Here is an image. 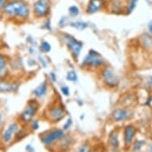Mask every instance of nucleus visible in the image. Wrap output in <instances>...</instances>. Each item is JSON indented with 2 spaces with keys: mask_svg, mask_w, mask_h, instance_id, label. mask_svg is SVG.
Segmentation results:
<instances>
[{
  "mask_svg": "<svg viewBox=\"0 0 152 152\" xmlns=\"http://www.w3.org/2000/svg\"><path fill=\"white\" fill-rule=\"evenodd\" d=\"M4 12L9 15L26 18L30 14V10L25 2L22 0H16L10 2L4 7Z\"/></svg>",
  "mask_w": 152,
  "mask_h": 152,
  "instance_id": "1",
  "label": "nucleus"
},
{
  "mask_svg": "<svg viewBox=\"0 0 152 152\" xmlns=\"http://www.w3.org/2000/svg\"><path fill=\"white\" fill-rule=\"evenodd\" d=\"M104 64V58L96 51L91 50L85 56L82 61V66L84 67L98 68Z\"/></svg>",
  "mask_w": 152,
  "mask_h": 152,
  "instance_id": "2",
  "label": "nucleus"
},
{
  "mask_svg": "<svg viewBox=\"0 0 152 152\" xmlns=\"http://www.w3.org/2000/svg\"><path fill=\"white\" fill-rule=\"evenodd\" d=\"M65 39L68 48L69 49V50L72 53V57L75 59H77L80 53V51H81V49L83 47L82 42H80V41L77 40L76 38L70 36V35H65Z\"/></svg>",
  "mask_w": 152,
  "mask_h": 152,
  "instance_id": "3",
  "label": "nucleus"
},
{
  "mask_svg": "<svg viewBox=\"0 0 152 152\" xmlns=\"http://www.w3.org/2000/svg\"><path fill=\"white\" fill-rule=\"evenodd\" d=\"M37 110H38V104L37 101L30 100L21 115V120L25 123L30 122L36 115Z\"/></svg>",
  "mask_w": 152,
  "mask_h": 152,
  "instance_id": "4",
  "label": "nucleus"
},
{
  "mask_svg": "<svg viewBox=\"0 0 152 152\" xmlns=\"http://www.w3.org/2000/svg\"><path fill=\"white\" fill-rule=\"evenodd\" d=\"M102 78L103 81L107 87H116L119 83V78L115 72L110 68H105L103 70Z\"/></svg>",
  "mask_w": 152,
  "mask_h": 152,
  "instance_id": "5",
  "label": "nucleus"
},
{
  "mask_svg": "<svg viewBox=\"0 0 152 152\" xmlns=\"http://www.w3.org/2000/svg\"><path fill=\"white\" fill-rule=\"evenodd\" d=\"M65 115V111L63 107L59 105H55L50 107L47 112V117L50 121L58 122L64 118Z\"/></svg>",
  "mask_w": 152,
  "mask_h": 152,
  "instance_id": "6",
  "label": "nucleus"
},
{
  "mask_svg": "<svg viewBox=\"0 0 152 152\" xmlns=\"http://www.w3.org/2000/svg\"><path fill=\"white\" fill-rule=\"evenodd\" d=\"M64 135L65 134H64V132L62 130H52V131H50V132H48L44 135V136L42 138V141L45 144H50V143H53V142L61 140L64 136Z\"/></svg>",
  "mask_w": 152,
  "mask_h": 152,
  "instance_id": "7",
  "label": "nucleus"
},
{
  "mask_svg": "<svg viewBox=\"0 0 152 152\" xmlns=\"http://www.w3.org/2000/svg\"><path fill=\"white\" fill-rule=\"evenodd\" d=\"M34 13L38 17H44L50 10V0H38L34 4Z\"/></svg>",
  "mask_w": 152,
  "mask_h": 152,
  "instance_id": "8",
  "label": "nucleus"
},
{
  "mask_svg": "<svg viewBox=\"0 0 152 152\" xmlns=\"http://www.w3.org/2000/svg\"><path fill=\"white\" fill-rule=\"evenodd\" d=\"M131 116H132V113L129 111L123 109V108H118L112 113V119L116 122L124 121V120L129 119Z\"/></svg>",
  "mask_w": 152,
  "mask_h": 152,
  "instance_id": "9",
  "label": "nucleus"
},
{
  "mask_svg": "<svg viewBox=\"0 0 152 152\" xmlns=\"http://www.w3.org/2000/svg\"><path fill=\"white\" fill-rule=\"evenodd\" d=\"M18 126L17 124H15V123L9 125V127L5 130V132L3 133V140L7 142L10 141L11 138H12L13 134H15V132L18 131Z\"/></svg>",
  "mask_w": 152,
  "mask_h": 152,
  "instance_id": "10",
  "label": "nucleus"
},
{
  "mask_svg": "<svg viewBox=\"0 0 152 152\" xmlns=\"http://www.w3.org/2000/svg\"><path fill=\"white\" fill-rule=\"evenodd\" d=\"M47 84L46 82H43L38 85L34 90V95L37 98H42L45 96L47 93Z\"/></svg>",
  "mask_w": 152,
  "mask_h": 152,
  "instance_id": "11",
  "label": "nucleus"
},
{
  "mask_svg": "<svg viewBox=\"0 0 152 152\" xmlns=\"http://www.w3.org/2000/svg\"><path fill=\"white\" fill-rule=\"evenodd\" d=\"M18 85L13 83H8L6 81H0V92H15L18 89Z\"/></svg>",
  "mask_w": 152,
  "mask_h": 152,
  "instance_id": "12",
  "label": "nucleus"
},
{
  "mask_svg": "<svg viewBox=\"0 0 152 152\" xmlns=\"http://www.w3.org/2000/svg\"><path fill=\"white\" fill-rule=\"evenodd\" d=\"M135 133V127L133 126H127L124 131V141L126 144H130L132 141V139L134 137Z\"/></svg>",
  "mask_w": 152,
  "mask_h": 152,
  "instance_id": "13",
  "label": "nucleus"
},
{
  "mask_svg": "<svg viewBox=\"0 0 152 152\" xmlns=\"http://www.w3.org/2000/svg\"><path fill=\"white\" fill-rule=\"evenodd\" d=\"M103 3L101 0H91L88 7V13L93 14L96 12L102 7Z\"/></svg>",
  "mask_w": 152,
  "mask_h": 152,
  "instance_id": "14",
  "label": "nucleus"
},
{
  "mask_svg": "<svg viewBox=\"0 0 152 152\" xmlns=\"http://www.w3.org/2000/svg\"><path fill=\"white\" fill-rule=\"evenodd\" d=\"M7 72V60L0 55V77H3Z\"/></svg>",
  "mask_w": 152,
  "mask_h": 152,
  "instance_id": "15",
  "label": "nucleus"
},
{
  "mask_svg": "<svg viewBox=\"0 0 152 152\" xmlns=\"http://www.w3.org/2000/svg\"><path fill=\"white\" fill-rule=\"evenodd\" d=\"M110 143L112 145V148L114 150H116L118 148V145H119V140H118L117 134L113 133L111 136H110Z\"/></svg>",
  "mask_w": 152,
  "mask_h": 152,
  "instance_id": "16",
  "label": "nucleus"
},
{
  "mask_svg": "<svg viewBox=\"0 0 152 152\" xmlns=\"http://www.w3.org/2000/svg\"><path fill=\"white\" fill-rule=\"evenodd\" d=\"M142 43L145 45V47L147 48V49L152 47V38L149 37L148 35H145L142 38Z\"/></svg>",
  "mask_w": 152,
  "mask_h": 152,
  "instance_id": "17",
  "label": "nucleus"
},
{
  "mask_svg": "<svg viewBox=\"0 0 152 152\" xmlns=\"http://www.w3.org/2000/svg\"><path fill=\"white\" fill-rule=\"evenodd\" d=\"M72 27L76 28L79 30H85V28L87 27V24L85 23H82V22H77V23H72L71 24Z\"/></svg>",
  "mask_w": 152,
  "mask_h": 152,
  "instance_id": "18",
  "label": "nucleus"
},
{
  "mask_svg": "<svg viewBox=\"0 0 152 152\" xmlns=\"http://www.w3.org/2000/svg\"><path fill=\"white\" fill-rule=\"evenodd\" d=\"M40 50L42 52L49 53L50 50H51V45H50V43L47 42H43L40 46Z\"/></svg>",
  "mask_w": 152,
  "mask_h": 152,
  "instance_id": "19",
  "label": "nucleus"
},
{
  "mask_svg": "<svg viewBox=\"0 0 152 152\" xmlns=\"http://www.w3.org/2000/svg\"><path fill=\"white\" fill-rule=\"evenodd\" d=\"M66 78H67L68 80L75 82V81L77 80V74L74 71H70V72H68L67 76H66Z\"/></svg>",
  "mask_w": 152,
  "mask_h": 152,
  "instance_id": "20",
  "label": "nucleus"
},
{
  "mask_svg": "<svg viewBox=\"0 0 152 152\" xmlns=\"http://www.w3.org/2000/svg\"><path fill=\"white\" fill-rule=\"evenodd\" d=\"M69 13L70 15H77L79 14V9H78L77 7H76V6H72L71 7H69Z\"/></svg>",
  "mask_w": 152,
  "mask_h": 152,
  "instance_id": "21",
  "label": "nucleus"
},
{
  "mask_svg": "<svg viewBox=\"0 0 152 152\" xmlns=\"http://www.w3.org/2000/svg\"><path fill=\"white\" fill-rule=\"evenodd\" d=\"M90 148L88 145H83L80 147L75 152H89Z\"/></svg>",
  "mask_w": 152,
  "mask_h": 152,
  "instance_id": "22",
  "label": "nucleus"
},
{
  "mask_svg": "<svg viewBox=\"0 0 152 152\" xmlns=\"http://www.w3.org/2000/svg\"><path fill=\"white\" fill-rule=\"evenodd\" d=\"M136 3H137V0H131L129 6H128V11L129 12H131L135 8V5H136Z\"/></svg>",
  "mask_w": 152,
  "mask_h": 152,
  "instance_id": "23",
  "label": "nucleus"
},
{
  "mask_svg": "<svg viewBox=\"0 0 152 152\" xmlns=\"http://www.w3.org/2000/svg\"><path fill=\"white\" fill-rule=\"evenodd\" d=\"M61 89V92H62V93L65 95V96H69V88L67 86H62Z\"/></svg>",
  "mask_w": 152,
  "mask_h": 152,
  "instance_id": "24",
  "label": "nucleus"
},
{
  "mask_svg": "<svg viewBox=\"0 0 152 152\" xmlns=\"http://www.w3.org/2000/svg\"><path fill=\"white\" fill-rule=\"evenodd\" d=\"M71 125H72V120H71V119H69V120H67V122L65 123V125H64V128H65V130H68L69 128Z\"/></svg>",
  "mask_w": 152,
  "mask_h": 152,
  "instance_id": "25",
  "label": "nucleus"
},
{
  "mask_svg": "<svg viewBox=\"0 0 152 152\" xmlns=\"http://www.w3.org/2000/svg\"><path fill=\"white\" fill-rule=\"evenodd\" d=\"M31 126H32V128L33 129H37L38 127H39V123L37 122V120H34L31 124Z\"/></svg>",
  "mask_w": 152,
  "mask_h": 152,
  "instance_id": "26",
  "label": "nucleus"
},
{
  "mask_svg": "<svg viewBox=\"0 0 152 152\" xmlns=\"http://www.w3.org/2000/svg\"><path fill=\"white\" fill-rule=\"evenodd\" d=\"M142 143H143V142H140V141H137L135 142V150H139L140 147H142Z\"/></svg>",
  "mask_w": 152,
  "mask_h": 152,
  "instance_id": "27",
  "label": "nucleus"
},
{
  "mask_svg": "<svg viewBox=\"0 0 152 152\" xmlns=\"http://www.w3.org/2000/svg\"><path fill=\"white\" fill-rule=\"evenodd\" d=\"M6 3V0H0V10L4 7Z\"/></svg>",
  "mask_w": 152,
  "mask_h": 152,
  "instance_id": "28",
  "label": "nucleus"
},
{
  "mask_svg": "<svg viewBox=\"0 0 152 152\" xmlns=\"http://www.w3.org/2000/svg\"><path fill=\"white\" fill-rule=\"evenodd\" d=\"M148 27H149V30H150V31H151V33L152 34V21L149 23V25H148Z\"/></svg>",
  "mask_w": 152,
  "mask_h": 152,
  "instance_id": "29",
  "label": "nucleus"
},
{
  "mask_svg": "<svg viewBox=\"0 0 152 152\" xmlns=\"http://www.w3.org/2000/svg\"><path fill=\"white\" fill-rule=\"evenodd\" d=\"M2 124V115L0 114V126Z\"/></svg>",
  "mask_w": 152,
  "mask_h": 152,
  "instance_id": "30",
  "label": "nucleus"
},
{
  "mask_svg": "<svg viewBox=\"0 0 152 152\" xmlns=\"http://www.w3.org/2000/svg\"><path fill=\"white\" fill-rule=\"evenodd\" d=\"M150 150H151V152H152V145L151 146V149H150Z\"/></svg>",
  "mask_w": 152,
  "mask_h": 152,
  "instance_id": "31",
  "label": "nucleus"
},
{
  "mask_svg": "<svg viewBox=\"0 0 152 152\" xmlns=\"http://www.w3.org/2000/svg\"><path fill=\"white\" fill-rule=\"evenodd\" d=\"M150 82H151V84H152V77L151 78V80H150Z\"/></svg>",
  "mask_w": 152,
  "mask_h": 152,
  "instance_id": "32",
  "label": "nucleus"
}]
</instances>
